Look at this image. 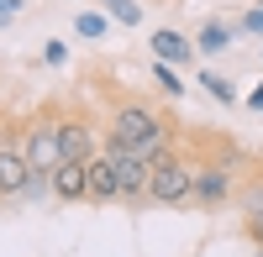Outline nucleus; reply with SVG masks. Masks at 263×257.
Instances as JSON below:
<instances>
[{
  "mask_svg": "<svg viewBox=\"0 0 263 257\" xmlns=\"http://www.w3.org/2000/svg\"><path fill=\"white\" fill-rule=\"evenodd\" d=\"M105 137H111L116 147H126V153L158 163L174 147V121L158 111V105H147V100H116L111 121H105Z\"/></svg>",
  "mask_w": 263,
  "mask_h": 257,
  "instance_id": "1",
  "label": "nucleus"
},
{
  "mask_svg": "<svg viewBox=\"0 0 263 257\" xmlns=\"http://www.w3.org/2000/svg\"><path fill=\"white\" fill-rule=\"evenodd\" d=\"M147 200L153 205H195V163L184 153H168L153 163V184H147Z\"/></svg>",
  "mask_w": 263,
  "mask_h": 257,
  "instance_id": "2",
  "label": "nucleus"
},
{
  "mask_svg": "<svg viewBox=\"0 0 263 257\" xmlns=\"http://www.w3.org/2000/svg\"><path fill=\"white\" fill-rule=\"evenodd\" d=\"M216 147V158H200L195 163V205L200 210H221L232 200V163H237V147L227 142H211Z\"/></svg>",
  "mask_w": 263,
  "mask_h": 257,
  "instance_id": "3",
  "label": "nucleus"
},
{
  "mask_svg": "<svg viewBox=\"0 0 263 257\" xmlns=\"http://www.w3.org/2000/svg\"><path fill=\"white\" fill-rule=\"evenodd\" d=\"M21 153H27L32 174H53L63 163V142H58V111L27 121V132H21Z\"/></svg>",
  "mask_w": 263,
  "mask_h": 257,
  "instance_id": "4",
  "label": "nucleus"
},
{
  "mask_svg": "<svg viewBox=\"0 0 263 257\" xmlns=\"http://www.w3.org/2000/svg\"><path fill=\"white\" fill-rule=\"evenodd\" d=\"M100 153L116 163V184H121V205H142L147 200V184H153V163L137 158V153H126V147H116L111 137L100 142Z\"/></svg>",
  "mask_w": 263,
  "mask_h": 257,
  "instance_id": "5",
  "label": "nucleus"
},
{
  "mask_svg": "<svg viewBox=\"0 0 263 257\" xmlns=\"http://www.w3.org/2000/svg\"><path fill=\"white\" fill-rule=\"evenodd\" d=\"M58 142H63V163H90L100 153V132L84 111H58Z\"/></svg>",
  "mask_w": 263,
  "mask_h": 257,
  "instance_id": "6",
  "label": "nucleus"
},
{
  "mask_svg": "<svg viewBox=\"0 0 263 257\" xmlns=\"http://www.w3.org/2000/svg\"><path fill=\"white\" fill-rule=\"evenodd\" d=\"M27 179H32V163H27V153H21V142H0V195L21 200Z\"/></svg>",
  "mask_w": 263,
  "mask_h": 257,
  "instance_id": "7",
  "label": "nucleus"
},
{
  "mask_svg": "<svg viewBox=\"0 0 263 257\" xmlns=\"http://www.w3.org/2000/svg\"><path fill=\"white\" fill-rule=\"evenodd\" d=\"M84 179H90V200H95V205H105V200H121V184H116V163L105 158V153H95L90 163H84Z\"/></svg>",
  "mask_w": 263,
  "mask_h": 257,
  "instance_id": "8",
  "label": "nucleus"
},
{
  "mask_svg": "<svg viewBox=\"0 0 263 257\" xmlns=\"http://www.w3.org/2000/svg\"><path fill=\"white\" fill-rule=\"evenodd\" d=\"M53 195H58L63 205L90 200V179H84V163H58V168H53Z\"/></svg>",
  "mask_w": 263,
  "mask_h": 257,
  "instance_id": "9",
  "label": "nucleus"
},
{
  "mask_svg": "<svg viewBox=\"0 0 263 257\" xmlns=\"http://www.w3.org/2000/svg\"><path fill=\"white\" fill-rule=\"evenodd\" d=\"M153 58H158V63H190L195 48H190V37H184V32L163 27V32H153Z\"/></svg>",
  "mask_w": 263,
  "mask_h": 257,
  "instance_id": "10",
  "label": "nucleus"
},
{
  "mask_svg": "<svg viewBox=\"0 0 263 257\" xmlns=\"http://www.w3.org/2000/svg\"><path fill=\"white\" fill-rule=\"evenodd\" d=\"M195 42H200V53H227V48H232V21L211 16L205 27H200V37H195Z\"/></svg>",
  "mask_w": 263,
  "mask_h": 257,
  "instance_id": "11",
  "label": "nucleus"
},
{
  "mask_svg": "<svg viewBox=\"0 0 263 257\" xmlns=\"http://www.w3.org/2000/svg\"><path fill=\"white\" fill-rule=\"evenodd\" d=\"M237 205H242V221H253V216H263V174H253L242 189H237Z\"/></svg>",
  "mask_w": 263,
  "mask_h": 257,
  "instance_id": "12",
  "label": "nucleus"
},
{
  "mask_svg": "<svg viewBox=\"0 0 263 257\" xmlns=\"http://www.w3.org/2000/svg\"><path fill=\"white\" fill-rule=\"evenodd\" d=\"M74 32H79V37H90V42H95V37H105V11H79Z\"/></svg>",
  "mask_w": 263,
  "mask_h": 257,
  "instance_id": "13",
  "label": "nucleus"
},
{
  "mask_svg": "<svg viewBox=\"0 0 263 257\" xmlns=\"http://www.w3.org/2000/svg\"><path fill=\"white\" fill-rule=\"evenodd\" d=\"M105 6H111V16L121 21V27H137V21H142V6H137V0H105Z\"/></svg>",
  "mask_w": 263,
  "mask_h": 257,
  "instance_id": "14",
  "label": "nucleus"
},
{
  "mask_svg": "<svg viewBox=\"0 0 263 257\" xmlns=\"http://www.w3.org/2000/svg\"><path fill=\"white\" fill-rule=\"evenodd\" d=\"M200 84H205V95H211V100H221V105H232V100H237V90H232L221 74H205Z\"/></svg>",
  "mask_w": 263,
  "mask_h": 257,
  "instance_id": "15",
  "label": "nucleus"
},
{
  "mask_svg": "<svg viewBox=\"0 0 263 257\" xmlns=\"http://www.w3.org/2000/svg\"><path fill=\"white\" fill-rule=\"evenodd\" d=\"M153 79H158V90H163V95H179V90H184V84L174 79V63H153Z\"/></svg>",
  "mask_w": 263,
  "mask_h": 257,
  "instance_id": "16",
  "label": "nucleus"
},
{
  "mask_svg": "<svg viewBox=\"0 0 263 257\" xmlns=\"http://www.w3.org/2000/svg\"><path fill=\"white\" fill-rule=\"evenodd\" d=\"M21 11H27V0H0V27H11Z\"/></svg>",
  "mask_w": 263,
  "mask_h": 257,
  "instance_id": "17",
  "label": "nucleus"
},
{
  "mask_svg": "<svg viewBox=\"0 0 263 257\" xmlns=\"http://www.w3.org/2000/svg\"><path fill=\"white\" fill-rule=\"evenodd\" d=\"M242 231H248V242H253V247H263V216H253V221H242Z\"/></svg>",
  "mask_w": 263,
  "mask_h": 257,
  "instance_id": "18",
  "label": "nucleus"
},
{
  "mask_svg": "<svg viewBox=\"0 0 263 257\" xmlns=\"http://www.w3.org/2000/svg\"><path fill=\"white\" fill-rule=\"evenodd\" d=\"M42 58H48V63H69V48H63V42H48V48H42Z\"/></svg>",
  "mask_w": 263,
  "mask_h": 257,
  "instance_id": "19",
  "label": "nucleus"
},
{
  "mask_svg": "<svg viewBox=\"0 0 263 257\" xmlns=\"http://www.w3.org/2000/svg\"><path fill=\"white\" fill-rule=\"evenodd\" d=\"M248 105H253V111H263V84H258V90L248 95Z\"/></svg>",
  "mask_w": 263,
  "mask_h": 257,
  "instance_id": "20",
  "label": "nucleus"
},
{
  "mask_svg": "<svg viewBox=\"0 0 263 257\" xmlns=\"http://www.w3.org/2000/svg\"><path fill=\"white\" fill-rule=\"evenodd\" d=\"M253 257H263V247H258V252H253Z\"/></svg>",
  "mask_w": 263,
  "mask_h": 257,
  "instance_id": "21",
  "label": "nucleus"
},
{
  "mask_svg": "<svg viewBox=\"0 0 263 257\" xmlns=\"http://www.w3.org/2000/svg\"><path fill=\"white\" fill-rule=\"evenodd\" d=\"M0 200H6V195H0Z\"/></svg>",
  "mask_w": 263,
  "mask_h": 257,
  "instance_id": "22",
  "label": "nucleus"
}]
</instances>
